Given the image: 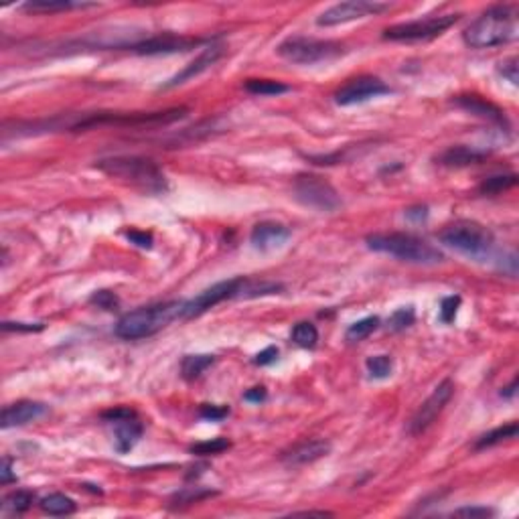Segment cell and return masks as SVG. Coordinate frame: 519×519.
<instances>
[{"mask_svg": "<svg viewBox=\"0 0 519 519\" xmlns=\"http://www.w3.org/2000/svg\"><path fill=\"white\" fill-rule=\"evenodd\" d=\"M438 240L456 252L477 260L489 256L495 245L493 233L485 226L477 221H469V219L448 224L444 229H440Z\"/></svg>", "mask_w": 519, "mask_h": 519, "instance_id": "cell-5", "label": "cell"}, {"mask_svg": "<svg viewBox=\"0 0 519 519\" xmlns=\"http://www.w3.org/2000/svg\"><path fill=\"white\" fill-rule=\"evenodd\" d=\"M515 185H518V175H497V177H489L487 181H483L479 191L483 195H497L515 187Z\"/></svg>", "mask_w": 519, "mask_h": 519, "instance_id": "cell-29", "label": "cell"}, {"mask_svg": "<svg viewBox=\"0 0 519 519\" xmlns=\"http://www.w3.org/2000/svg\"><path fill=\"white\" fill-rule=\"evenodd\" d=\"M519 11L515 4H497L487 8L463 32L470 49H491L507 45L518 39Z\"/></svg>", "mask_w": 519, "mask_h": 519, "instance_id": "cell-1", "label": "cell"}, {"mask_svg": "<svg viewBox=\"0 0 519 519\" xmlns=\"http://www.w3.org/2000/svg\"><path fill=\"white\" fill-rule=\"evenodd\" d=\"M0 483L8 485V483H16V475H13V460L4 458L2 460V469H0Z\"/></svg>", "mask_w": 519, "mask_h": 519, "instance_id": "cell-41", "label": "cell"}, {"mask_svg": "<svg viewBox=\"0 0 519 519\" xmlns=\"http://www.w3.org/2000/svg\"><path fill=\"white\" fill-rule=\"evenodd\" d=\"M416 321V312H414V308L412 307H402L398 308L391 317H389V329L391 331H404L408 326H412Z\"/></svg>", "mask_w": 519, "mask_h": 519, "instance_id": "cell-32", "label": "cell"}, {"mask_svg": "<svg viewBox=\"0 0 519 519\" xmlns=\"http://www.w3.org/2000/svg\"><path fill=\"white\" fill-rule=\"evenodd\" d=\"M245 278H231V280H224L213 284L211 288L203 291L199 296H195L191 300H185V308H183V319H195L203 312H207L209 308L217 307L219 303L229 300V298H240L242 294V286Z\"/></svg>", "mask_w": 519, "mask_h": 519, "instance_id": "cell-12", "label": "cell"}, {"mask_svg": "<svg viewBox=\"0 0 519 519\" xmlns=\"http://www.w3.org/2000/svg\"><path fill=\"white\" fill-rule=\"evenodd\" d=\"M92 305H97L99 308H104V310H116L118 305H120V300H118V296L110 291H97L94 296H92Z\"/></svg>", "mask_w": 519, "mask_h": 519, "instance_id": "cell-36", "label": "cell"}, {"mask_svg": "<svg viewBox=\"0 0 519 519\" xmlns=\"http://www.w3.org/2000/svg\"><path fill=\"white\" fill-rule=\"evenodd\" d=\"M292 191L298 203L321 213H335L341 207L337 189L319 175H298L294 178Z\"/></svg>", "mask_w": 519, "mask_h": 519, "instance_id": "cell-7", "label": "cell"}, {"mask_svg": "<svg viewBox=\"0 0 519 519\" xmlns=\"http://www.w3.org/2000/svg\"><path fill=\"white\" fill-rule=\"evenodd\" d=\"M497 71H499L503 78L509 81L511 85H518L519 75H518V59H515V57H509V59L501 61V63L497 65Z\"/></svg>", "mask_w": 519, "mask_h": 519, "instance_id": "cell-37", "label": "cell"}, {"mask_svg": "<svg viewBox=\"0 0 519 519\" xmlns=\"http://www.w3.org/2000/svg\"><path fill=\"white\" fill-rule=\"evenodd\" d=\"M454 393V384L451 379H444L440 381L434 391L426 398V402L416 410V414L412 416V420L408 424V432L412 436H418L422 432H426L436 418L442 414V410L446 408V404L451 402Z\"/></svg>", "mask_w": 519, "mask_h": 519, "instance_id": "cell-11", "label": "cell"}, {"mask_svg": "<svg viewBox=\"0 0 519 519\" xmlns=\"http://www.w3.org/2000/svg\"><path fill=\"white\" fill-rule=\"evenodd\" d=\"M377 326H379V319L377 317H365V319L357 321V323H353L347 329L345 339L349 341V343H359V341L367 339Z\"/></svg>", "mask_w": 519, "mask_h": 519, "instance_id": "cell-28", "label": "cell"}, {"mask_svg": "<svg viewBox=\"0 0 519 519\" xmlns=\"http://www.w3.org/2000/svg\"><path fill=\"white\" fill-rule=\"evenodd\" d=\"M221 55H224V47H221V45H209L207 49H203L201 55H199L197 59H193L189 65H185L175 78H171L169 83H164V87H175V85H181V83H185V81L193 80L197 75H201L203 71L209 69L211 65L217 63Z\"/></svg>", "mask_w": 519, "mask_h": 519, "instance_id": "cell-17", "label": "cell"}, {"mask_svg": "<svg viewBox=\"0 0 519 519\" xmlns=\"http://www.w3.org/2000/svg\"><path fill=\"white\" fill-rule=\"evenodd\" d=\"M518 436V422H509L505 426H499L495 430H489L487 434L477 438L475 442V448L481 451V448H489V446H495V444H501L505 440H511V438Z\"/></svg>", "mask_w": 519, "mask_h": 519, "instance_id": "cell-22", "label": "cell"}, {"mask_svg": "<svg viewBox=\"0 0 519 519\" xmlns=\"http://www.w3.org/2000/svg\"><path fill=\"white\" fill-rule=\"evenodd\" d=\"M389 11V4L386 2H377V0H349V2H339L329 6L324 13L319 15L317 25L319 27H337V25H345L351 20H359L365 16L381 15Z\"/></svg>", "mask_w": 519, "mask_h": 519, "instance_id": "cell-10", "label": "cell"}, {"mask_svg": "<svg viewBox=\"0 0 519 519\" xmlns=\"http://www.w3.org/2000/svg\"><path fill=\"white\" fill-rule=\"evenodd\" d=\"M331 453V444L326 440L321 438H310L305 442H298L294 444L291 451L282 454V460L288 465V467H298V465H308V463H315L319 458H323Z\"/></svg>", "mask_w": 519, "mask_h": 519, "instance_id": "cell-16", "label": "cell"}, {"mask_svg": "<svg viewBox=\"0 0 519 519\" xmlns=\"http://www.w3.org/2000/svg\"><path fill=\"white\" fill-rule=\"evenodd\" d=\"M276 359H278V347L274 345H270V347H266L264 351H260L256 359H254V363L256 365H270V363H274Z\"/></svg>", "mask_w": 519, "mask_h": 519, "instance_id": "cell-39", "label": "cell"}, {"mask_svg": "<svg viewBox=\"0 0 519 519\" xmlns=\"http://www.w3.org/2000/svg\"><path fill=\"white\" fill-rule=\"evenodd\" d=\"M183 308H185V300H169V303H157V305L130 310L116 323L114 333L116 337L124 341L152 337L175 319H183Z\"/></svg>", "mask_w": 519, "mask_h": 519, "instance_id": "cell-3", "label": "cell"}, {"mask_svg": "<svg viewBox=\"0 0 519 519\" xmlns=\"http://www.w3.org/2000/svg\"><path fill=\"white\" fill-rule=\"evenodd\" d=\"M291 238V229L282 224L276 221H262L258 226H254L252 233H250V242L254 243V248L258 250H274L288 242Z\"/></svg>", "mask_w": 519, "mask_h": 519, "instance_id": "cell-18", "label": "cell"}, {"mask_svg": "<svg viewBox=\"0 0 519 519\" xmlns=\"http://www.w3.org/2000/svg\"><path fill=\"white\" fill-rule=\"evenodd\" d=\"M276 53L296 65H315L337 59L347 53L345 45L337 41H323V39H310V37H288L284 39Z\"/></svg>", "mask_w": 519, "mask_h": 519, "instance_id": "cell-6", "label": "cell"}, {"mask_svg": "<svg viewBox=\"0 0 519 519\" xmlns=\"http://www.w3.org/2000/svg\"><path fill=\"white\" fill-rule=\"evenodd\" d=\"M90 6H96V4H87V2H53V0H35V2H27L23 4L20 8L27 11V13H63V11H73V8H90Z\"/></svg>", "mask_w": 519, "mask_h": 519, "instance_id": "cell-21", "label": "cell"}, {"mask_svg": "<svg viewBox=\"0 0 519 519\" xmlns=\"http://www.w3.org/2000/svg\"><path fill=\"white\" fill-rule=\"evenodd\" d=\"M4 331H41L43 324H27V323H2Z\"/></svg>", "mask_w": 519, "mask_h": 519, "instance_id": "cell-43", "label": "cell"}, {"mask_svg": "<svg viewBox=\"0 0 519 519\" xmlns=\"http://www.w3.org/2000/svg\"><path fill=\"white\" fill-rule=\"evenodd\" d=\"M367 248L379 254H388L391 258L402 260L408 264H422V266H434L440 264L444 256L442 252L434 248L432 243L422 240L418 236L412 233H402V231H393V233H373L367 236Z\"/></svg>", "mask_w": 519, "mask_h": 519, "instance_id": "cell-4", "label": "cell"}, {"mask_svg": "<svg viewBox=\"0 0 519 519\" xmlns=\"http://www.w3.org/2000/svg\"><path fill=\"white\" fill-rule=\"evenodd\" d=\"M49 412L47 404L43 402H32V400H20L15 404H8L2 410V416H0V424L4 430L8 428H15V426H25L29 422L39 420L43 418Z\"/></svg>", "mask_w": 519, "mask_h": 519, "instance_id": "cell-15", "label": "cell"}, {"mask_svg": "<svg viewBox=\"0 0 519 519\" xmlns=\"http://www.w3.org/2000/svg\"><path fill=\"white\" fill-rule=\"evenodd\" d=\"M365 367L375 379H386L393 372V361L389 355H373L365 361Z\"/></svg>", "mask_w": 519, "mask_h": 519, "instance_id": "cell-30", "label": "cell"}, {"mask_svg": "<svg viewBox=\"0 0 519 519\" xmlns=\"http://www.w3.org/2000/svg\"><path fill=\"white\" fill-rule=\"evenodd\" d=\"M454 104H456L458 108H463L465 112H470L472 116H479V118L489 120V122H493V124H499V126H505V124H507V120H505V116H503L501 110H499L495 104H491V102L483 99L481 96H475V94H470V96H456L454 97Z\"/></svg>", "mask_w": 519, "mask_h": 519, "instance_id": "cell-19", "label": "cell"}, {"mask_svg": "<svg viewBox=\"0 0 519 519\" xmlns=\"http://www.w3.org/2000/svg\"><path fill=\"white\" fill-rule=\"evenodd\" d=\"M96 166L108 177L118 178L145 195H162L169 189L161 166L145 157H110L97 161Z\"/></svg>", "mask_w": 519, "mask_h": 519, "instance_id": "cell-2", "label": "cell"}, {"mask_svg": "<svg viewBox=\"0 0 519 519\" xmlns=\"http://www.w3.org/2000/svg\"><path fill=\"white\" fill-rule=\"evenodd\" d=\"M243 400H248V402H254V404H260V402H264L266 400V388H252L248 389L245 393H243Z\"/></svg>", "mask_w": 519, "mask_h": 519, "instance_id": "cell-42", "label": "cell"}, {"mask_svg": "<svg viewBox=\"0 0 519 519\" xmlns=\"http://www.w3.org/2000/svg\"><path fill=\"white\" fill-rule=\"evenodd\" d=\"M35 501V493L27 491V489H18L13 491L4 497V511H11V513H25Z\"/></svg>", "mask_w": 519, "mask_h": 519, "instance_id": "cell-26", "label": "cell"}, {"mask_svg": "<svg viewBox=\"0 0 519 519\" xmlns=\"http://www.w3.org/2000/svg\"><path fill=\"white\" fill-rule=\"evenodd\" d=\"M199 416L203 420L209 422H221L224 418L229 416V408L227 405H213V404H203L199 408Z\"/></svg>", "mask_w": 519, "mask_h": 519, "instance_id": "cell-35", "label": "cell"}, {"mask_svg": "<svg viewBox=\"0 0 519 519\" xmlns=\"http://www.w3.org/2000/svg\"><path fill=\"white\" fill-rule=\"evenodd\" d=\"M243 87H245V92H250L254 96H280V94L291 92L288 85L276 80H248Z\"/></svg>", "mask_w": 519, "mask_h": 519, "instance_id": "cell-24", "label": "cell"}, {"mask_svg": "<svg viewBox=\"0 0 519 519\" xmlns=\"http://www.w3.org/2000/svg\"><path fill=\"white\" fill-rule=\"evenodd\" d=\"M126 238H128L132 243L140 245V248H146V250H150V248H152V236H150V233H146V231H128V233H126Z\"/></svg>", "mask_w": 519, "mask_h": 519, "instance_id": "cell-40", "label": "cell"}, {"mask_svg": "<svg viewBox=\"0 0 519 519\" xmlns=\"http://www.w3.org/2000/svg\"><path fill=\"white\" fill-rule=\"evenodd\" d=\"M405 217L412 219V221H424L428 217V207H412V209L405 211Z\"/></svg>", "mask_w": 519, "mask_h": 519, "instance_id": "cell-44", "label": "cell"}, {"mask_svg": "<svg viewBox=\"0 0 519 519\" xmlns=\"http://www.w3.org/2000/svg\"><path fill=\"white\" fill-rule=\"evenodd\" d=\"M201 43H203V39L162 32V35H152V37H146V39H140V41H134L128 51L138 53V55H171V53L191 51V49L201 45Z\"/></svg>", "mask_w": 519, "mask_h": 519, "instance_id": "cell-13", "label": "cell"}, {"mask_svg": "<svg viewBox=\"0 0 519 519\" xmlns=\"http://www.w3.org/2000/svg\"><path fill=\"white\" fill-rule=\"evenodd\" d=\"M292 341L298 347H303V349H312L317 345V341H319V331H317L315 324L308 323V321L296 323L294 329H292Z\"/></svg>", "mask_w": 519, "mask_h": 519, "instance_id": "cell-27", "label": "cell"}, {"mask_svg": "<svg viewBox=\"0 0 519 519\" xmlns=\"http://www.w3.org/2000/svg\"><path fill=\"white\" fill-rule=\"evenodd\" d=\"M102 418L114 428V440H116V451L120 454L130 453L138 440L142 438L145 426L138 418V414L132 408H114L102 414Z\"/></svg>", "mask_w": 519, "mask_h": 519, "instance_id": "cell-9", "label": "cell"}, {"mask_svg": "<svg viewBox=\"0 0 519 519\" xmlns=\"http://www.w3.org/2000/svg\"><path fill=\"white\" fill-rule=\"evenodd\" d=\"M389 92H391L389 85H386L379 78L361 75V78L349 80L345 85H341L335 94V102L339 106H355V104L370 102L373 97L386 96Z\"/></svg>", "mask_w": 519, "mask_h": 519, "instance_id": "cell-14", "label": "cell"}, {"mask_svg": "<svg viewBox=\"0 0 519 519\" xmlns=\"http://www.w3.org/2000/svg\"><path fill=\"white\" fill-rule=\"evenodd\" d=\"M460 15H436L416 18L410 23H400L388 27L384 31V39L388 41H398V43H414V41H428L436 39L444 31H448L453 25L458 23Z\"/></svg>", "mask_w": 519, "mask_h": 519, "instance_id": "cell-8", "label": "cell"}, {"mask_svg": "<svg viewBox=\"0 0 519 519\" xmlns=\"http://www.w3.org/2000/svg\"><path fill=\"white\" fill-rule=\"evenodd\" d=\"M231 446V442L227 438H211V440H203L191 446V453L197 456H209V454H221Z\"/></svg>", "mask_w": 519, "mask_h": 519, "instance_id": "cell-31", "label": "cell"}, {"mask_svg": "<svg viewBox=\"0 0 519 519\" xmlns=\"http://www.w3.org/2000/svg\"><path fill=\"white\" fill-rule=\"evenodd\" d=\"M294 515H319V518H329V515H333L331 511H298V513H294Z\"/></svg>", "mask_w": 519, "mask_h": 519, "instance_id": "cell-46", "label": "cell"}, {"mask_svg": "<svg viewBox=\"0 0 519 519\" xmlns=\"http://www.w3.org/2000/svg\"><path fill=\"white\" fill-rule=\"evenodd\" d=\"M515 391H518V379H513L507 388H503L501 396L503 398H507V400H511V398L515 396Z\"/></svg>", "mask_w": 519, "mask_h": 519, "instance_id": "cell-45", "label": "cell"}, {"mask_svg": "<svg viewBox=\"0 0 519 519\" xmlns=\"http://www.w3.org/2000/svg\"><path fill=\"white\" fill-rule=\"evenodd\" d=\"M487 152L485 150H479L475 146H451L446 148L436 161L442 166H448V169H460V166H469V164H477V162L485 161Z\"/></svg>", "mask_w": 519, "mask_h": 519, "instance_id": "cell-20", "label": "cell"}, {"mask_svg": "<svg viewBox=\"0 0 519 519\" xmlns=\"http://www.w3.org/2000/svg\"><path fill=\"white\" fill-rule=\"evenodd\" d=\"M213 361H215L213 355H187L181 363V373L185 379L191 381V379H197L207 367H211Z\"/></svg>", "mask_w": 519, "mask_h": 519, "instance_id": "cell-25", "label": "cell"}, {"mask_svg": "<svg viewBox=\"0 0 519 519\" xmlns=\"http://www.w3.org/2000/svg\"><path fill=\"white\" fill-rule=\"evenodd\" d=\"M453 515H460V518H491V515H495V511L489 509V507H463V509L453 511Z\"/></svg>", "mask_w": 519, "mask_h": 519, "instance_id": "cell-38", "label": "cell"}, {"mask_svg": "<svg viewBox=\"0 0 519 519\" xmlns=\"http://www.w3.org/2000/svg\"><path fill=\"white\" fill-rule=\"evenodd\" d=\"M211 495H213V491L201 489V487H189V489H185V491H181V493L175 495L173 505H175V507H178V505H191V503L201 501V499L211 497Z\"/></svg>", "mask_w": 519, "mask_h": 519, "instance_id": "cell-33", "label": "cell"}, {"mask_svg": "<svg viewBox=\"0 0 519 519\" xmlns=\"http://www.w3.org/2000/svg\"><path fill=\"white\" fill-rule=\"evenodd\" d=\"M41 509L49 515H69L75 511V501L63 493H51L41 499Z\"/></svg>", "mask_w": 519, "mask_h": 519, "instance_id": "cell-23", "label": "cell"}, {"mask_svg": "<svg viewBox=\"0 0 519 519\" xmlns=\"http://www.w3.org/2000/svg\"><path fill=\"white\" fill-rule=\"evenodd\" d=\"M460 307V296H446L440 305V323L451 324L456 317V310Z\"/></svg>", "mask_w": 519, "mask_h": 519, "instance_id": "cell-34", "label": "cell"}]
</instances>
